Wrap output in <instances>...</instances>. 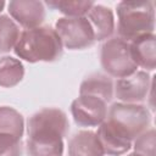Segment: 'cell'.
Wrapping results in <instances>:
<instances>
[{"instance_id":"7a4b0ae2","label":"cell","mask_w":156,"mask_h":156,"mask_svg":"<svg viewBox=\"0 0 156 156\" xmlns=\"http://www.w3.org/2000/svg\"><path fill=\"white\" fill-rule=\"evenodd\" d=\"M13 51L20 58L30 63L54 62L62 56L63 46L54 28L40 26L21 32Z\"/></svg>"},{"instance_id":"ba28073f","label":"cell","mask_w":156,"mask_h":156,"mask_svg":"<svg viewBox=\"0 0 156 156\" xmlns=\"http://www.w3.org/2000/svg\"><path fill=\"white\" fill-rule=\"evenodd\" d=\"M152 85V78L146 71H136L133 74L119 78L115 83V95L124 104H139L147 98Z\"/></svg>"},{"instance_id":"5b68a950","label":"cell","mask_w":156,"mask_h":156,"mask_svg":"<svg viewBox=\"0 0 156 156\" xmlns=\"http://www.w3.org/2000/svg\"><path fill=\"white\" fill-rule=\"evenodd\" d=\"M100 62L104 71L115 78H124L136 72L129 43L115 37L107 39L100 50Z\"/></svg>"},{"instance_id":"e0dca14e","label":"cell","mask_w":156,"mask_h":156,"mask_svg":"<svg viewBox=\"0 0 156 156\" xmlns=\"http://www.w3.org/2000/svg\"><path fill=\"white\" fill-rule=\"evenodd\" d=\"M21 35L18 24L7 15H0V52H9L15 48Z\"/></svg>"},{"instance_id":"52a82bcc","label":"cell","mask_w":156,"mask_h":156,"mask_svg":"<svg viewBox=\"0 0 156 156\" xmlns=\"http://www.w3.org/2000/svg\"><path fill=\"white\" fill-rule=\"evenodd\" d=\"M72 117L79 127H99L107 117V102L91 95H79L71 104Z\"/></svg>"},{"instance_id":"8992f818","label":"cell","mask_w":156,"mask_h":156,"mask_svg":"<svg viewBox=\"0 0 156 156\" xmlns=\"http://www.w3.org/2000/svg\"><path fill=\"white\" fill-rule=\"evenodd\" d=\"M62 46L68 50H83L95 43L93 28L85 16L83 17H61L55 23Z\"/></svg>"},{"instance_id":"3957f363","label":"cell","mask_w":156,"mask_h":156,"mask_svg":"<svg viewBox=\"0 0 156 156\" xmlns=\"http://www.w3.org/2000/svg\"><path fill=\"white\" fill-rule=\"evenodd\" d=\"M118 38L129 43L134 39L151 34L155 29L154 1H121L117 4Z\"/></svg>"},{"instance_id":"d6986e66","label":"cell","mask_w":156,"mask_h":156,"mask_svg":"<svg viewBox=\"0 0 156 156\" xmlns=\"http://www.w3.org/2000/svg\"><path fill=\"white\" fill-rule=\"evenodd\" d=\"M155 129H146L134 139V152L141 156H155Z\"/></svg>"},{"instance_id":"7c38bea8","label":"cell","mask_w":156,"mask_h":156,"mask_svg":"<svg viewBox=\"0 0 156 156\" xmlns=\"http://www.w3.org/2000/svg\"><path fill=\"white\" fill-rule=\"evenodd\" d=\"M87 15V18L94 32L95 41L110 39L115 32V17L112 10L104 5L94 4Z\"/></svg>"},{"instance_id":"ffe728a7","label":"cell","mask_w":156,"mask_h":156,"mask_svg":"<svg viewBox=\"0 0 156 156\" xmlns=\"http://www.w3.org/2000/svg\"><path fill=\"white\" fill-rule=\"evenodd\" d=\"M22 139L0 134V156H22Z\"/></svg>"},{"instance_id":"8fae6325","label":"cell","mask_w":156,"mask_h":156,"mask_svg":"<svg viewBox=\"0 0 156 156\" xmlns=\"http://www.w3.org/2000/svg\"><path fill=\"white\" fill-rule=\"evenodd\" d=\"M130 54L136 66L146 71H154L156 67V37L154 33L144 34L129 44Z\"/></svg>"},{"instance_id":"ac0fdd59","label":"cell","mask_w":156,"mask_h":156,"mask_svg":"<svg viewBox=\"0 0 156 156\" xmlns=\"http://www.w3.org/2000/svg\"><path fill=\"white\" fill-rule=\"evenodd\" d=\"M44 5H48L50 9L58 10L66 17H83L93 7V1H68V0H50L45 1Z\"/></svg>"},{"instance_id":"2e32d148","label":"cell","mask_w":156,"mask_h":156,"mask_svg":"<svg viewBox=\"0 0 156 156\" xmlns=\"http://www.w3.org/2000/svg\"><path fill=\"white\" fill-rule=\"evenodd\" d=\"M24 77V67L18 58L12 56L0 57V87H16Z\"/></svg>"},{"instance_id":"7402d4cb","label":"cell","mask_w":156,"mask_h":156,"mask_svg":"<svg viewBox=\"0 0 156 156\" xmlns=\"http://www.w3.org/2000/svg\"><path fill=\"white\" fill-rule=\"evenodd\" d=\"M127 156H141V155H139V154H136V152H130V154H128Z\"/></svg>"},{"instance_id":"277c9868","label":"cell","mask_w":156,"mask_h":156,"mask_svg":"<svg viewBox=\"0 0 156 156\" xmlns=\"http://www.w3.org/2000/svg\"><path fill=\"white\" fill-rule=\"evenodd\" d=\"M107 119L133 141L147 129L151 123V115L143 105L115 102L107 111Z\"/></svg>"},{"instance_id":"44dd1931","label":"cell","mask_w":156,"mask_h":156,"mask_svg":"<svg viewBox=\"0 0 156 156\" xmlns=\"http://www.w3.org/2000/svg\"><path fill=\"white\" fill-rule=\"evenodd\" d=\"M4 7H5V1H2V0H0V12L4 10Z\"/></svg>"},{"instance_id":"30bf717a","label":"cell","mask_w":156,"mask_h":156,"mask_svg":"<svg viewBox=\"0 0 156 156\" xmlns=\"http://www.w3.org/2000/svg\"><path fill=\"white\" fill-rule=\"evenodd\" d=\"M96 135L102 146L104 154H107L108 156H121L132 147V140L108 119H105L99 126Z\"/></svg>"},{"instance_id":"6da1fadb","label":"cell","mask_w":156,"mask_h":156,"mask_svg":"<svg viewBox=\"0 0 156 156\" xmlns=\"http://www.w3.org/2000/svg\"><path fill=\"white\" fill-rule=\"evenodd\" d=\"M69 132L67 115L55 107H45L27 121L28 156H62L63 138Z\"/></svg>"},{"instance_id":"9a60e30c","label":"cell","mask_w":156,"mask_h":156,"mask_svg":"<svg viewBox=\"0 0 156 156\" xmlns=\"http://www.w3.org/2000/svg\"><path fill=\"white\" fill-rule=\"evenodd\" d=\"M24 133L23 116L10 106H0V134L22 139Z\"/></svg>"},{"instance_id":"5bb4252c","label":"cell","mask_w":156,"mask_h":156,"mask_svg":"<svg viewBox=\"0 0 156 156\" xmlns=\"http://www.w3.org/2000/svg\"><path fill=\"white\" fill-rule=\"evenodd\" d=\"M79 95H91L110 102L113 96V82L106 74L93 73L82 82Z\"/></svg>"},{"instance_id":"9c48e42d","label":"cell","mask_w":156,"mask_h":156,"mask_svg":"<svg viewBox=\"0 0 156 156\" xmlns=\"http://www.w3.org/2000/svg\"><path fill=\"white\" fill-rule=\"evenodd\" d=\"M7 9L13 21L26 29L40 27L45 20L44 2L38 0H12Z\"/></svg>"},{"instance_id":"4fadbf2b","label":"cell","mask_w":156,"mask_h":156,"mask_svg":"<svg viewBox=\"0 0 156 156\" xmlns=\"http://www.w3.org/2000/svg\"><path fill=\"white\" fill-rule=\"evenodd\" d=\"M99 138L93 130H79L68 140V156H104Z\"/></svg>"}]
</instances>
